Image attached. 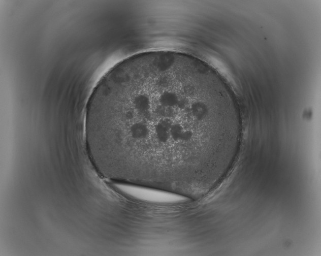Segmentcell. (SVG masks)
Returning a JSON list of instances; mask_svg holds the SVG:
<instances>
[{
	"instance_id": "cell-1",
	"label": "cell",
	"mask_w": 321,
	"mask_h": 256,
	"mask_svg": "<svg viewBox=\"0 0 321 256\" xmlns=\"http://www.w3.org/2000/svg\"><path fill=\"white\" fill-rule=\"evenodd\" d=\"M84 129L88 155L103 178L197 200L227 174L243 124L221 77L190 55L155 51L101 78Z\"/></svg>"
}]
</instances>
